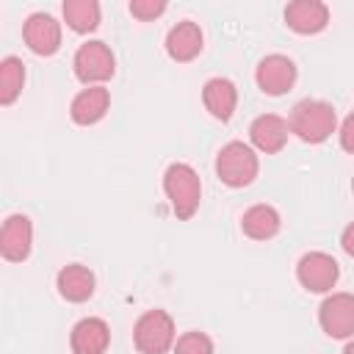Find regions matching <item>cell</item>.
Returning a JSON list of instances; mask_svg holds the SVG:
<instances>
[{
  "label": "cell",
  "instance_id": "cell-1",
  "mask_svg": "<svg viewBox=\"0 0 354 354\" xmlns=\"http://www.w3.org/2000/svg\"><path fill=\"white\" fill-rule=\"evenodd\" d=\"M288 127L296 138H301L304 144H321L326 141L335 127H337V113L329 102L324 100H301L290 108V119Z\"/></svg>",
  "mask_w": 354,
  "mask_h": 354
},
{
  "label": "cell",
  "instance_id": "cell-2",
  "mask_svg": "<svg viewBox=\"0 0 354 354\" xmlns=\"http://www.w3.org/2000/svg\"><path fill=\"white\" fill-rule=\"evenodd\" d=\"M163 191L171 205V213L180 221L194 218V213L199 210V199H202V183H199V174L194 171V166L171 163L163 171Z\"/></svg>",
  "mask_w": 354,
  "mask_h": 354
},
{
  "label": "cell",
  "instance_id": "cell-3",
  "mask_svg": "<svg viewBox=\"0 0 354 354\" xmlns=\"http://www.w3.org/2000/svg\"><path fill=\"white\" fill-rule=\"evenodd\" d=\"M260 171V160L254 149L243 141H230L216 155V177L230 188H246L254 183Z\"/></svg>",
  "mask_w": 354,
  "mask_h": 354
},
{
  "label": "cell",
  "instance_id": "cell-4",
  "mask_svg": "<svg viewBox=\"0 0 354 354\" xmlns=\"http://www.w3.org/2000/svg\"><path fill=\"white\" fill-rule=\"evenodd\" d=\"M177 332H174V318L155 307L138 315L136 326H133V343L141 354H166L169 348H174Z\"/></svg>",
  "mask_w": 354,
  "mask_h": 354
},
{
  "label": "cell",
  "instance_id": "cell-5",
  "mask_svg": "<svg viewBox=\"0 0 354 354\" xmlns=\"http://www.w3.org/2000/svg\"><path fill=\"white\" fill-rule=\"evenodd\" d=\"M72 69H75V77L83 86H102L105 80L113 77L116 58H113V53H111V47L105 41L91 39V41L77 47V53L72 58Z\"/></svg>",
  "mask_w": 354,
  "mask_h": 354
},
{
  "label": "cell",
  "instance_id": "cell-6",
  "mask_svg": "<svg viewBox=\"0 0 354 354\" xmlns=\"http://www.w3.org/2000/svg\"><path fill=\"white\" fill-rule=\"evenodd\" d=\"M296 279L310 293H329L340 279V263L326 252H307L296 263Z\"/></svg>",
  "mask_w": 354,
  "mask_h": 354
},
{
  "label": "cell",
  "instance_id": "cell-7",
  "mask_svg": "<svg viewBox=\"0 0 354 354\" xmlns=\"http://www.w3.org/2000/svg\"><path fill=\"white\" fill-rule=\"evenodd\" d=\"M321 329L335 340L354 337V293H329L318 307Z\"/></svg>",
  "mask_w": 354,
  "mask_h": 354
},
{
  "label": "cell",
  "instance_id": "cell-8",
  "mask_svg": "<svg viewBox=\"0 0 354 354\" xmlns=\"http://www.w3.org/2000/svg\"><path fill=\"white\" fill-rule=\"evenodd\" d=\"M299 72H296V64L282 55V53H271L266 55L257 69H254V80H257V88L268 97H279V94H288L296 83Z\"/></svg>",
  "mask_w": 354,
  "mask_h": 354
},
{
  "label": "cell",
  "instance_id": "cell-9",
  "mask_svg": "<svg viewBox=\"0 0 354 354\" xmlns=\"http://www.w3.org/2000/svg\"><path fill=\"white\" fill-rule=\"evenodd\" d=\"M22 39L28 44L30 53L36 55H55L58 47H61V22L53 17V14H44V11H36L25 19L22 25Z\"/></svg>",
  "mask_w": 354,
  "mask_h": 354
},
{
  "label": "cell",
  "instance_id": "cell-10",
  "mask_svg": "<svg viewBox=\"0 0 354 354\" xmlns=\"http://www.w3.org/2000/svg\"><path fill=\"white\" fill-rule=\"evenodd\" d=\"M33 249V224L25 213H11L0 227V254L8 263H22Z\"/></svg>",
  "mask_w": 354,
  "mask_h": 354
},
{
  "label": "cell",
  "instance_id": "cell-11",
  "mask_svg": "<svg viewBox=\"0 0 354 354\" xmlns=\"http://www.w3.org/2000/svg\"><path fill=\"white\" fill-rule=\"evenodd\" d=\"M285 22L293 33L313 36L329 25V6L321 0H293L285 6Z\"/></svg>",
  "mask_w": 354,
  "mask_h": 354
},
{
  "label": "cell",
  "instance_id": "cell-12",
  "mask_svg": "<svg viewBox=\"0 0 354 354\" xmlns=\"http://www.w3.org/2000/svg\"><path fill=\"white\" fill-rule=\"evenodd\" d=\"M108 346H111V326L102 318L88 315L72 326V335H69L72 354H105Z\"/></svg>",
  "mask_w": 354,
  "mask_h": 354
},
{
  "label": "cell",
  "instance_id": "cell-13",
  "mask_svg": "<svg viewBox=\"0 0 354 354\" xmlns=\"http://www.w3.org/2000/svg\"><path fill=\"white\" fill-rule=\"evenodd\" d=\"M55 288H58V296L72 301V304H83L94 296V288H97V277L88 266L83 263H69L58 271L55 277Z\"/></svg>",
  "mask_w": 354,
  "mask_h": 354
},
{
  "label": "cell",
  "instance_id": "cell-14",
  "mask_svg": "<svg viewBox=\"0 0 354 354\" xmlns=\"http://www.w3.org/2000/svg\"><path fill=\"white\" fill-rule=\"evenodd\" d=\"M108 108H111V91L105 86H86L75 94V100L69 105V116L75 124L88 127V124H97L100 119H105Z\"/></svg>",
  "mask_w": 354,
  "mask_h": 354
},
{
  "label": "cell",
  "instance_id": "cell-15",
  "mask_svg": "<svg viewBox=\"0 0 354 354\" xmlns=\"http://www.w3.org/2000/svg\"><path fill=\"white\" fill-rule=\"evenodd\" d=\"M202 44H205L202 28H199L194 19H183V22H177V25L166 33V53H169V58L177 61V64L194 61V58L202 53Z\"/></svg>",
  "mask_w": 354,
  "mask_h": 354
},
{
  "label": "cell",
  "instance_id": "cell-16",
  "mask_svg": "<svg viewBox=\"0 0 354 354\" xmlns=\"http://www.w3.org/2000/svg\"><path fill=\"white\" fill-rule=\"evenodd\" d=\"M288 136H290V127H288V119L277 116V113H263L257 116L252 124H249V138L252 144L266 152V155H277L282 152V147L288 144Z\"/></svg>",
  "mask_w": 354,
  "mask_h": 354
},
{
  "label": "cell",
  "instance_id": "cell-17",
  "mask_svg": "<svg viewBox=\"0 0 354 354\" xmlns=\"http://www.w3.org/2000/svg\"><path fill=\"white\" fill-rule=\"evenodd\" d=\"M202 102H205V111L213 119L230 122L235 108H238V88L230 77H210L202 86Z\"/></svg>",
  "mask_w": 354,
  "mask_h": 354
},
{
  "label": "cell",
  "instance_id": "cell-18",
  "mask_svg": "<svg viewBox=\"0 0 354 354\" xmlns=\"http://www.w3.org/2000/svg\"><path fill=\"white\" fill-rule=\"evenodd\" d=\"M279 227H282L279 210L271 207V205H252L241 216V230L252 241H268V238H274L279 232Z\"/></svg>",
  "mask_w": 354,
  "mask_h": 354
},
{
  "label": "cell",
  "instance_id": "cell-19",
  "mask_svg": "<svg viewBox=\"0 0 354 354\" xmlns=\"http://www.w3.org/2000/svg\"><path fill=\"white\" fill-rule=\"evenodd\" d=\"M25 86V64L17 55H6L0 61V105H14Z\"/></svg>",
  "mask_w": 354,
  "mask_h": 354
},
{
  "label": "cell",
  "instance_id": "cell-20",
  "mask_svg": "<svg viewBox=\"0 0 354 354\" xmlns=\"http://www.w3.org/2000/svg\"><path fill=\"white\" fill-rule=\"evenodd\" d=\"M64 19L75 33H91L100 28V3L97 0H66Z\"/></svg>",
  "mask_w": 354,
  "mask_h": 354
},
{
  "label": "cell",
  "instance_id": "cell-21",
  "mask_svg": "<svg viewBox=\"0 0 354 354\" xmlns=\"http://www.w3.org/2000/svg\"><path fill=\"white\" fill-rule=\"evenodd\" d=\"M174 354H213L216 348H213V340H210V335H205V332H185V335H180L177 340H174V348H171Z\"/></svg>",
  "mask_w": 354,
  "mask_h": 354
},
{
  "label": "cell",
  "instance_id": "cell-22",
  "mask_svg": "<svg viewBox=\"0 0 354 354\" xmlns=\"http://www.w3.org/2000/svg\"><path fill=\"white\" fill-rule=\"evenodd\" d=\"M163 11H166L163 0H130V14L141 22H149V19L160 17Z\"/></svg>",
  "mask_w": 354,
  "mask_h": 354
},
{
  "label": "cell",
  "instance_id": "cell-23",
  "mask_svg": "<svg viewBox=\"0 0 354 354\" xmlns=\"http://www.w3.org/2000/svg\"><path fill=\"white\" fill-rule=\"evenodd\" d=\"M337 138H340V147L354 155V111L340 122V130H337Z\"/></svg>",
  "mask_w": 354,
  "mask_h": 354
},
{
  "label": "cell",
  "instance_id": "cell-24",
  "mask_svg": "<svg viewBox=\"0 0 354 354\" xmlns=\"http://www.w3.org/2000/svg\"><path fill=\"white\" fill-rule=\"evenodd\" d=\"M340 246H343V252H346L348 257H354V221L343 230V235H340Z\"/></svg>",
  "mask_w": 354,
  "mask_h": 354
},
{
  "label": "cell",
  "instance_id": "cell-25",
  "mask_svg": "<svg viewBox=\"0 0 354 354\" xmlns=\"http://www.w3.org/2000/svg\"><path fill=\"white\" fill-rule=\"evenodd\" d=\"M343 354H354V337L346 343V348H343Z\"/></svg>",
  "mask_w": 354,
  "mask_h": 354
},
{
  "label": "cell",
  "instance_id": "cell-26",
  "mask_svg": "<svg viewBox=\"0 0 354 354\" xmlns=\"http://www.w3.org/2000/svg\"><path fill=\"white\" fill-rule=\"evenodd\" d=\"M351 191H354V180H351Z\"/></svg>",
  "mask_w": 354,
  "mask_h": 354
}]
</instances>
